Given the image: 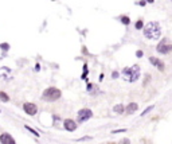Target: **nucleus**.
Masks as SVG:
<instances>
[{"instance_id":"obj_1","label":"nucleus","mask_w":172,"mask_h":144,"mask_svg":"<svg viewBox=\"0 0 172 144\" xmlns=\"http://www.w3.org/2000/svg\"><path fill=\"white\" fill-rule=\"evenodd\" d=\"M144 35H145V38L152 39V41L159 39L160 35H161V29H160L159 23H157V22L147 23V24H145V27H144Z\"/></svg>"},{"instance_id":"obj_2","label":"nucleus","mask_w":172,"mask_h":144,"mask_svg":"<svg viewBox=\"0 0 172 144\" xmlns=\"http://www.w3.org/2000/svg\"><path fill=\"white\" fill-rule=\"evenodd\" d=\"M122 76H124V78L127 81L134 82V81H137L139 77H140V67L137 66V65L131 66V67H127V69L122 70Z\"/></svg>"},{"instance_id":"obj_3","label":"nucleus","mask_w":172,"mask_h":144,"mask_svg":"<svg viewBox=\"0 0 172 144\" xmlns=\"http://www.w3.org/2000/svg\"><path fill=\"white\" fill-rule=\"evenodd\" d=\"M59 97H61V90L57 89V88H48L43 93L45 101H57Z\"/></svg>"},{"instance_id":"obj_4","label":"nucleus","mask_w":172,"mask_h":144,"mask_svg":"<svg viewBox=\"0 0 172 144\" xmlns=\"http://www.w3.org/2000/svg\"><path fill=\"white\" fill-rule=\"evenodd\" d=\"M157 51H159L160 54H168V53H171L172 51V43H169L167 39L161 41L159 43V46H157Z\"/></svg>"},{"instance_id":"obj_5","label":"nucleus","mask_w":172,"mask_h":144,"mask_svg":"<svg viewBox=\"0 0 172 144\" xmlns=\"http://www.w3.org/2000/svg\"><path fill=\"white\" fill-rule=\"evenodd\" d=\"M92 116H93V112L90 109H87V108L81 109L80 112H78V121L83 123V121H86V120H89Z\"/></svg>"},{"instance_id":"obj_6","label":"nucleus","mask_w":172,"mask_h":144,"mask_svg":"<svg viewBox=\"0 0 172 144\" xmlns=\"http://www.w3.org/2000/svg\"><path fill=\"white\" fill-rule=\"evenodd\" d=\"M23 108H24L26 113H28V115H31V116H34L36 113V110H38L35 104H31V103H26L24 105H23Z\"/></svg>"},{"instance_id":"obj_7","label":"nucleus","mask_w":172,"mask_h":144,"mask_svg":"<svg viewBox=\"0 0 172 144\" xmlns=\"http://www.w3.org/2000/svg\"><path fill=\"white\" fill-rule=\"evenodd\" d=\"M149 62L153 65V66H156L160 71L164 70V62H163V61H160V59H157V58H155V57H151L149 58Z\"/></svg>"},{"instance_id":"obj_8","label":"nucleus","mask_w":172,"mask_h":144,"mask_svg":"<svg viewBox=\"0 0 172 144\" xmlns=\"http://www.w3.org/2000/svg\"><path fill=\"white\" fill-rule=\"evenodd\" d=\"M0 141L3 144H15V140H14V138L11 136V135L8 133H3L1 136H0Z\"/></svg>"},{"instance_id":"obj_9","label":"nucleus","mask_w":172,"mask_h":144,"mask_svg":"<svg viewBox=\"0 0 172 144\" xmlns=\"http://www.w3.org/2000/svg\"><path fill=\"white\" fill-rule=\"evenodd\" d=\"M77 128V124L75 121H73V120H70V118H67V120H65V129H67V131H75Z\"/></svg>"},{"instance_id":"obj_10","label":"nucleus","mask_w":172,"mask_h":144,"mask_svg":"<svg viewBox=\"0 0 172 144\" xmlns=\"http://www.w3.org/2000/svg\"><path fill=\"white\" fill-rule=\"evenodd\" d=\"M137 108H139V106H137L136 103L129 104V105H128V108H127V113H129V115H133V113L137 110Z\"/></svg>"},{"instance_id":"obj_11","label":"nucleus","mask_w":172,"mask_h":144,"mask_svg":"<svg viewBox=\"0 0 172 144\" xmlns=\"http://www.w3.org/2000/svg\"><path fill=\"white\" fill-rule=\"evenodd\" d=\"M113 110H114L116 113H122L125 110V108H124V105H122V104H118V105H116L114 108H113Z\"/></svg>"},{"instance_id":"obj_12","label":"nucleus","mask_w":172,"mask_h":144,"mask_svg":"<svg viewBox=\"0 0 172 144\" xmlns=\"http://www.w3.org/2000/svg\"><path fill=\"white\" fill-rule=\"evenodd\" d=\"M0 100H1V101H8L10 97H8V94H6L4 92H0Z\"/></svg>"},{"instance_id":"obj_13","label":"nucleus","mask_w":172,"mask_h":144,"mask_svg":"<svg viewBox=\"0 0 172 144\" xmlns=\"http://www.w3.org/2000/svg\"><path fill=\"white\" fill-rule=\"evenodd\" d=\"M96 89H97L96 85H93V83H89V85H87V92H89V93L96 92Z\"/></svg>"},{"instance_id":"obj_14","label":"nucleus","mask_w":172,"mask_h":144,"mask_svg":"<svg viewBox=\"0 0 172 144\" xmlns=\"http://www.w3.org/2000/svg\"><path fill=\"white\" fill-rule=\"evenodd\" d=\"M121 22L124 23L125 26H128V24L131 23V20H129V18H128V16H121Z\"/></svg>"},{"instance_id":"obj_15","label":"nucleus","mask_w":172,"mask_h":144,"mask_svg":"<svg viewBox=\"0 0 172 144\" xmlns=\"http://www.w3.org/2000/svg\"><path fill=\"white\" fill-rule=\"evenodd\" d=\"M26 129H27V131H30L32 135H35V136H39V133H38V132H36V131H34V129H32L31 127H28V125H26Z\"/></svg>"},{"instance_id":"obj_16","label":"nucleus","mask_w":172,"mask_h":144,"mask_svg":"<svg viewBox=\"0 0 172 144\" xmlns=\"http://www.w3.org/2000/svg\"><path fill=\"white\" fill-rule=\"evenodd\" d=\"M153 108H155V106H153V105L148 106V108H147V109H145V110H144V112H143V113H141V116H145V115H147V113H149V112H151V110H152V109H153Z\"/></svg>"},{"instance_id":"obj_17","label":"nucleus","mask_w":172,"mask_h":144,"mask_svg":"<svg viewBox=\"0 0 172 144\" xmlns=\"http://www.w3.org/2000/svg\"><path fill=\"white\" fill-rule=\"evenodd\" d=\"M0 47L3 48V50H8V48H10V45H8V43H1Z\"/></svg>"},{"instance_id":"obj_18","label":"nucleus","mask_w":172,"mask_h":144,"mask_svg":"<svg viewBox=\"0 0 172 144\" xmlns=\"http://www.w3.org/2000/svg\"><path fill=\"white\" fill-rule=\"evenodd\" d=\"M136 29H137V30L143 29V22H141V20H139V22L136 23Z\"/></svg>"},{"instance_id":"obj_19","label":"nucleus","mask_w":172,"mask_h":144,"mask_svg":"<svg viewBox=\"0 0 172 144\" xmlns=\"http://www.w3.org/2000/svg\"><path fill=\"white\" fill-rule=\"evenodd\" d=\"M120 132H125V129H117V131H113V133H120Z\"/></svg>"},{"instance_id":"obj_20","label":"nucleus","mask_w":172,"mask_h":144,"mask_svg":"<svg viewBox=\"0 0 172 144\" xmlns=\"http://www.w3.org/2000/svg\"><path fill=\"white\" fill-rule=\"evenodd\" d=\"M121 144H129V140H128V139H125V140L121 141Z\"/></svg>"},{"instance_id":"obj_21","label":"nucleus","mask_w":172,"mask_h":144,"mask_svg":"<svg viewBox=\"0 0 172 144\" xmlns=\"http://www.w3.org/2000/svg\"><path fill=\"white\" fill-rule=\"evenodd\" d=\"M137 57H139V58L143 57V51H137Z\"/></svg>"},{"instance_id":"obj_22","label":"nucleus","mask_w":172,"mask_h":144,"mask_svg":"<svg viewBox=\"0 0 172 144\" xmlns=\"http://www.w3.org/2000/svg\"><path fill=\"white\" fill-rule=\"evenodd\" d=\"M117 76H118V73H117V71H114V73H113V74H112V77H117Z\"/></svg>"},{"instance_id":"obj_23","label":"nucleus","mask_w":172,"mask_h":144,"mask_svg":"<svg viewBox=\"0 0 172 144\" xmlns=\"http://www.w3.org/2000/svg\"><path fill=\"white\" fill-rule=\"evenodd\" d=\"M139 4H140V6H144V4H145V0H141V1H140Z\"/></svg>"},{"instance_id":"obj_24","label":"nucleus","mask_w":172,"mask_h":144,"mask_svg":"<svg viewBox=\"0 0 172 144\" xmlns=\"http://www.w3.org/2000/svg\"><path fill=\"white\" fill-rule=\"evenodd\" d=\"M148 1H149V3H153V0H148Z\"/></svg>"},{"instance_id":"obj_25","label":"nucleus","mask_w":172,"mask_h":144,"mask_svg":"<svg viewBox=\"0 0 172 144\" xmlns=\"http://www.w3.org/2000/svg\"><path fill=\"white\" fill-rule=\"evenodd\" d=\"M171 1H172V0H171Z\"/></svg>"}]
</instances>
